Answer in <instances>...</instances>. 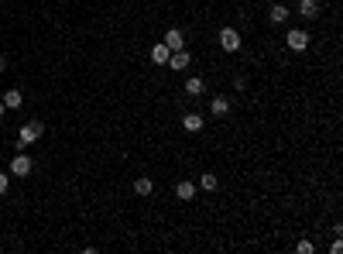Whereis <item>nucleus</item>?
<instances>
[{
    "label": "nucleus",
    "mask_w": 343,
    "mask_h": 254,
    "mask_svg": "<svg viewBox=\"0 0 343 254\" xmlns=\"http://www.w3.org/2000/svg\"><path fill=\"white\" fill-rule=\"evenodd\" d=\"M41 134H45V124H41V120H31V124H24V127H21V138H17V144L24 148V144L38 141Z\"/></svg>",
    "instance_id": "obj_1"
},
{
    "label": "nucleus",
    "mask_w": 343,
    "mask_h": 254,
    "mask_svg": "<svg viewBox=\"0 0 343 254\" xmlns=\"http://www.w3.org/2000/svg\"><path fill=\"white\" fill-rule=\"evenodd\" d=\"M220 45H223V52H240V31L237 28H223L220 31Z\"/></svg>",
    "instance_id": "obj_2"
},
{
    "label": "nucleus",
    "mask_w": 343,
    "mask_h": 254,
    "mask_svg": "<svg viewBox=\"0 0 343 254\" xmlns=\"http://www.w3.org/2000/svg\"><path fill=\"white\" fill-rule=\"evenodd\" d=\"M285 45L292 48V52H302V48L309 45V31H298V28H295V31H288V35H285Z\"/></svg>",
    "instance_id": "obj_3"
},
{
    "label": "nucleus",
    "mask_w": 343,
    "mask_h": 254,
    "mask_svg": "<svg viewBox=\"0 0 343 254\" xmlns=\"http://www.w3.org/2000/svg\"><path fill=\"white\" fill-rule=\"evenodd\" d=\"M34 168V162L28 158V155H14L11 158V175H28Z\"/></svg>",
    "instance_id": "obj_4"
},
{
    "label": "nucleus",
    "mask_w": 343,
    "mask_h": 254,
    "mask_svg": "<svg viewBox=\"0 0 343 254\" xmlns=\"http://www.w3.org/2000/svg\"><path fill=\"white\" fill-rule=\"evenodd\" d=\"M165 45H168V52H179V48H185V35L179 31V28H168V35H165Z\"/></svg>",
    "instance_id": "obj_5"
},
{
    "label": "nucleus",
    "mask_w": 343,
    "mask_h": 254,
    "mask_svg": "<svg viewBox=\"0 0 343 254\" xmlns=\"http://www.w3.org/2000/svg\"><path fill=\"white\" fill-rule=\"evenodd\" d=\"M185 66H189V52H185V48H179V52H172V55H168V69L182 72Z\"/></svg>",
    "instance_id": "obj_6"
},
{
    "label": "nucleus",
    "mask_w": 343,
    "mask_h": 254,
    "mask_svg": "<svg viewBox=\"0 0 343 254\" xmlns=\"http://www.w3.org/2000/svg\"><path fill=\"white\" fill-rule=\"evenodd\" d=\"M168 45H165V41H158V45L151 48V62H158V66H165V62H168Z\"/></svg>",
    "instance_id": "obj_7"
},
{
    "label": "nucleus",
    "mask_w": 343,
    "mask_h": 254,
    "mask_svg": "<svg viewBox=\"0 0 343 254\" xmlns=\"http://www.w3.org/2000/svg\"><path fill=\"white\" fill-rule=\"evenodd\" d=\"M298 14L302 17H316L319 14V0H298Z\"/></svg>",
    "instance_id": "obj_8"
},
{
    "label": "nucleus",
    "mask_w": 343,
    "mask_h": 254,
    "mask_svg": "<svg viewBox=\"0 0 343 254\" xmlns=\"http://www.w3.org/2000/svg\"><path fill=\"white\" fill-rule=\"evenodd\" d=\"M182 127L189 131V134H196V131H203V117H199V114H185L182 117Z\"/></svg>",
    "instance_id": "obj_9"
},
{
    "label": "nucleus",
    "mask_w": 343,
    "mask_h": 254,
    "mask_svg": "<svg viewBox=\"0 0 343 254\" xmlns=\"http://www.w3.org/2000/svg\"><path fill=\"white\" fill-rule=\"evenodd\" d=\"M21 90H7L4 93V107H7V110H17V107H21Z\"/></svg>",
    "instance_id": "obj_10"
},
{
    "label": "nucleus",
    "mask_w": 343,
    "mask_h": 254,
    "mask_svg": "<svg viewBox=\"0 0 343 254\" xmlns=\"http://www.w3.org/2000/svg\"><path fill=\"white\" fill-rule=\"evenodd\" d=\"M175 196H179V199H185V203H189V199L196 196V185H192V182H179V185H175Z\"/></svg>",
    "instance_id": "obj_11"
},
{
    "label": "nucleus",
    "mask_w": 343,
    "mask_h": 254,
    "mask_svg": "<svg viewBox=\"0 0 343 254\" xmlns=\"http://www.w3.org/2000/svg\"><path fill=\"white\" fill-rule=\"evenodd\" d=\"M203 90H206V82L199 79V76H192V79L185 82V93H189V96H203Z\"/></svg>",
    "instance_id": "obj_12"
},
{
    "label": "nucleus",
    "mask_w": 343,
    "mask_h": 254,
    "mask_svg": "<svg viewBox=\"0 0 343 254\" xmlns=\"http://www.w3.org/2000/svg\"><path fill=\"white\" fill-rule=\"evenodd\" d=\"M213 114H217V117H227L230 114V100H227V96H213Z\"/></svg>",
    "instance_id": "obj_13"
},
{
    "label": "nucleus",
    "mask_w": 343,
    "mask_h": 254,
    "mask_svg": "<svg viewBox=\"0 0 343 254\" xmlns=\"http://www.w3.org/2000/svg\"><path fill=\"white\" fill-rule=\"evenodd\" d=\"M268 17H271L274 24H282V21H285V17H288V7H282V4H274L271 11H268Z\"/></svg>",
    "instance_id": "obj_14"
},
{
    "label": "nucleus",
    "mask_w": 343,
    "mask_h": 254,
    "mask_svg": "<svg viewBox=\"0 0 343 254\" xmlns=\"http://www.w3.org/2000/svg\"><path fill=\"white\" fill-rule=\"evenodd\" d=\"M151 189H155V185H151V179H144V175H141V179L134 182V193H137V196H148Z\"/></svg>",
    "instance_id": "obj_15"
},
{
    "label": "nucleus",
    "mask_w": 343,
    "mask_h": 254,
    "mask_svg": "<svg viewBox=\"0 0 343 254\" xmlns=\"http://www.w3.org/2000/svg\"><path fill=\"white\" fill-rule=\"evenodd\" d=\"M199 185H203V189H209V193H213V189H217V175L209 172V175H203V179H199Z\"/></svg>",
    "instance_id": "obj_16"
},
{
    "label": "nucleus",
    "mask_w": 343,
    "mask_h": 254,
    "mask_svg": "<svg viewBox=\"0 0 343 254\" xmlns=\"http://www.w3.org/2000/svg\"><path fill=\"white\" fill-rule=\"evenodd\" d=\"M298 254H312V244H309V241H298Z\"/></svg>",
    "instance_id": "obj_17"
},
{
    "label": "nucleus",
    "mask_w": 343,
    "mask_h": 254,
    "mask_svg": "<svg viewBox=\"0 0 343 254\" xmlns=\"http://www.w3.org/2000/svg\"><path fill=\"white\" fill-rule=\"evenodd\" d=\"M7 185H11V182H7V175H0V196L7 193Z\"/></svg>",
    "instance_id": "obj_18"
},
{
    "label": "nucleus",
    "mask_w": 343,
    "mask_h": 254,
    "mask_svg": "<svg viewBox=\"0 0 343 254\" xmlns=\"http://www.w3.org/2000/svg\"><path fill=\"white\" fill-rule=\"evenodd\" d=\"M0 72H7V58L0 55Z\"/></svg>",
    "instance_id": "obj_19"
},
{
    "label": "nucleus",
    "mask_w": 343,
    "mask_h": 254,
    "mask_svg": "<svg viewBox=\"0 0 343 254\" xmlns=\"http://www.w3.org/2000/svg\"><path fill=\"white\" fill-rule=\"evenodd\" d=\"M4 114H7V107H4V100H0V117H4Z\"/></svg>",
    "instance_id": "obj_20"
}]
</instances>
